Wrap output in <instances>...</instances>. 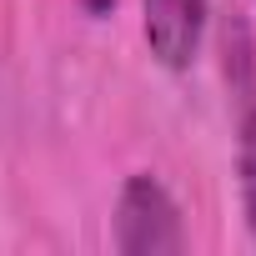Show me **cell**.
<instances>
[{"label": "cell", "mask_w": 256, "mask_h": 256, "mask_svg": "<svg viewBox=\"0 0 256 256\" xmlns=\"http://www.w3.org/2000/svg\"><path fill=\"white\" fill-rule=\"evenodd\" d=\"M226 90H231V110H236V176H241V206H246V226L256 241V40L246 30V20H226Z\"/></svg>", "instance_id": "obj_2"}, {"label": "cell", "mask_w": 256, "mask_h": 256, "mask_svg": "<svg viewBox=\"0 0 256 256\" xmlns=\"http://www.w3.org/2000/svg\"><path fill=\"white\" fill-rule=\"evenodd\" d=\"M80 10H86V16H110L116 0H80Z\"/></svg>", "instance_id": "obj_4"}, {"label": "cell", "mask_w": 256, "mask_h": 256, "mask_svg": "<svg viewBox=\"0 0 256 256\" xmlns=\"http://www.w3.org/2000/svg\"><path fill=\"white\" fill-rule=\"evenodd\" d=\"M206 20H211V0H141L146 46L166 70H186L201 56Z\"/></svg>", "instance_id": "obj_3"}, {"label": "cell", "mask_w": 256, "mask_h": 256, "mask_svg": "<svg viewBox=\"0 0 256 256\" xmlns=\"http://www.w3.org/2000/svg\"><path fill=\"white\" fill-rule=\"evenodd\" d=\"M116 251H126V256H171V251H186L181 206L146 171L120 186V201H116Z\"/></svg>", "instance_id": "obj_1"}]
</instances>
